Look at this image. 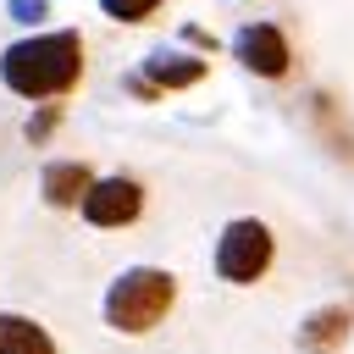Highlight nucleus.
<instances>
[{"label":"nucleus","mask_w":354,"mask_h":354,"mask_svg":"<svg viewBox=\"0 0 354 354\" xmlns=\"http://www.w3.org/2000/svg\"><path fill=\"white\" fill-rule=\"evenodd\" d=\"M77 77H83V39H77L72 28L17 39V44L0 55V83H6L11 94H22V100H55V94H66Z\"/></svg>","instance_id":"obj_1"},{"label":"nucleus","mask_w":354,"mask_h":354,"mask_svg":"<svg viewBox=\"0 0 354 354\" xmlns=\"http://www.w3.org/2000/svg\"><path fill=\"white\" fill-rule=\"evenodd\" d=\"M171 304H177V277L171 271H160V266H127L105 288V326L138 337V332L160 326Z\"/></svg>","instance_id":"obj_2"},{"label":"nucleus","mask_w":354,"mask_h":354,"mask_svg":"<svg viewBox=\"0 0 354 354\" xmlns=\"http://www.w3.org/2000/svg\"><path fill=\"white\" fill-rule=\"evenodd\" d=\"M271 254H277L271 227H266V221H254V216H238V221H227V227H221V238H216V277H221V282L249 288V282H260V277H266Z\"/></svg>","instance_id":"obj_3"},{"label":"nucleus","mask_w":354,"mask_h":354,"mask_svg":"<svg viewBox=\"0 0 354 354\" xmlns=\"http://www.w3.org/2000/svg\"><path fill=\"white\" fill-rule=\"evenodd\" d=\"M232 55H238L254 77H288V72H293V50H288V39H282L277 22H243V28L232 33Z\"/></svg>","instance_id":"obj_4"},{"label":"nucleus","mask_w":354,"mask_h":354,"mask_svg":"<svg viewBox=\"0 0 354 354\" xmlns=\"http://www.w3.org/2000/svg\"><path fill=\"white\" fill-rule=\"evenodd\" d=\"M138 210H144V188L133 177H100L83 199L88 227H127V221H138Z\"/></svg>","instance_id":"obj_5"},{"label":"nucleus","mask_w":354,"mask_h":354,"mask_svg":"<svg viewBox=\"0 0 354 354\" xmlns=\"http://www.w3.org/2000/svg\"><path fill=\"white\" fill-rule=\"evenodd\" d=\"M348 326H354V315H348L343 304H321V310H310L304 326H299V354H337L343 337H348Z\"/></svg>","instance_id":"obj_6"},{"label":"nucleus","mask_w":354,"mask_h":354,"mask_svg":"<svg viewBox=\"0 0 354 354\" xmlns=\"http://www.w3.org/2000/svg\"><path fill=\"white\" fill-rule=\"evenodd\" d=\"M100 177L83 166V160H50L44 166V177H39V188H44V199L55 205V210H66V205H77L83 210V199H88V188H94Z\"/></svg>","instance_id":"obj_7"},{"label":"nucleus","mask_w":354,"mask_h":354,"mask_svg":"<svg viewBox=\"0 0 354 354\" xmlns=\"http://www.w3.org/2000/svg\"><path fill=\"white\" fill-rule=\"evenodd\" d=\"M210 66L199 61V55H183V50H155V55H144V83L149 88H188V83H199Z\"/></svg>","instance_id":"obj_8"},{"label":"nucleus","mask_w":354,"mask_h":354,"mask_svg":"<svg viewBox=\"0 0 354 354\" xmlns=\"http://www.w3.org/2000/svg\"><path fill=\"white\" fill-rule=\"evenodd\" d=\"M0 354H55V337L28 315L0 310Z\"/></svg>","instance_id":"obj_9"},{"label":"nucleus","mask_w":354,"mask_h":354,"mask_svg":"<svg viewBox=\"0 0 354 354\" xmlns=\"http://www.w3.org/2000/svg\"><path fill=\"white\" fill-rule=\"evenodd\" d=\"M100 11H105L111 22H144V17L160 11V0H100Z\"/></svg>","instance_id":"obj_10"},{"label":"nucleus","mask_w":354,"mask_h":354,"mask_svg":"<svg viewBox=\"0 0 354 354\" xmlns=\"http://www.w3.org/2000/svg\"><path fill=\"white\" fill-rule=\"evenodd\" d=\"M6 11H11V22H44L50 17V0H6Z\"/></svg>","instance_id":"obj_11"},{"label":"nucleus","mask_w":354,"mask_h":354,"mask_svg":"<svg viewBox=\"0 0 354 354\" xmlns=\"http://www.w3.org/2000/svg\"><path fill=\"white\" fill-rule=\"evenodd\" d=\"M55 122H61V105H44V111L28 122V138H33V144H39V138H50V127H55Z\"/></svg>","instance_id":"obj_12"}]
</instances>
